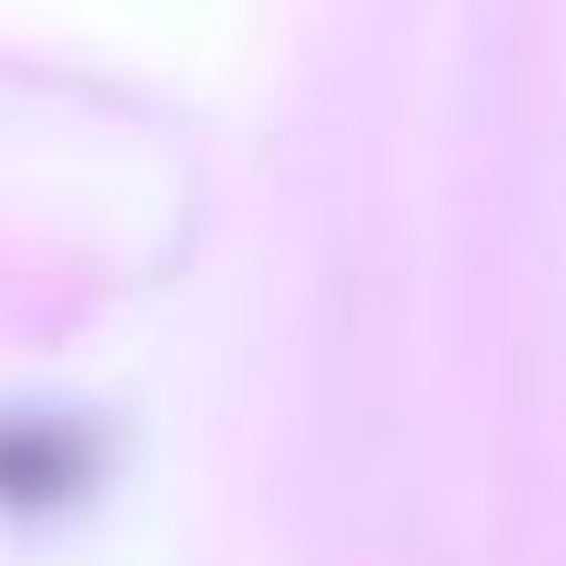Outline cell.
I'll list each match as a JSON object with an SVG mask.
<instances>
[{"mask_svg": "<svg viewBox=\"0 0 566 566\" xmlns=\"http://www.w3.org/2000/svg\"><path fill=\"white\" fill-rule=\"evenodd\" d=\"M88 469H97V442L71 416H9L0 424V504L44 513V504L80 495Z\"/></svg>", "mask_w": 566, "mask_h": 566, "instance_id": "6da1fadb", "label": "cell"}]
</instances>
